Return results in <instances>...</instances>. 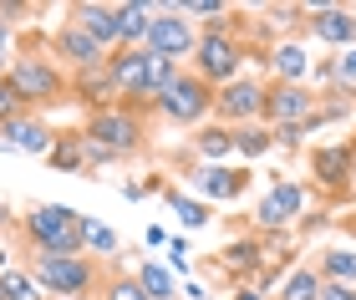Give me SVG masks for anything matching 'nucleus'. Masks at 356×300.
<instances>
[{
	"label": "nucleus",
	"instance_id": "9d476101",
	"mask_svg": "<svg viewBox=\"0 0 356 300\" xmlns=\"http://www.w3.org/2000/svg\"><path fill=\"white\" fill-rule=\"evenodd\" d=\"M316 112V92L311 87H296V82H270L265 92V128H305Z\"/></svg>",
	"mask_w": 356,
	"mask_h": 300
},
{
	"label": "nucleus",
	"instance_id": "20e7f679",
	"mask_svg": "<svg viewBox=\"0 0 356 300\" xmlns=\"http://www.w3.org/2000/svg\"><path fill=\"white\" fill-rule=\"evenodd\" d=\"M6 82L15 87V97L26 102V112L31 107H51V102L67 97V72H61L46 51H15L6 61Z\"/></svg>",
	"mask_w": 356,
	"mask_h": 300
},
{
	"label": "nucleus",
	"instance_id": "423d86ee",
	"mask_svg": "<svg viewBox=\"0 0 356 300\" xmlns=\"http://www.w3.org/2000/svg\"><path fill=\"white\" fill-rule=\"evenodd\" d=\"M82 138H92L97 148H102L112 163L118 158H133L143 153V143H148V128H143V112H133V107H102V112H87V128Z\"/></svg>",
	"mask_w": 356,
	"mask_h": 300
},
{
	"label": "nucleus",
	"instance_id": "f03ea898",
	"mask_svg": "<svg viewBox=\"0 0 356 300\" xmlns=\"http://www.w3.org/2000/svg\"><path fill=\"white\" fill-rule=\"evenodd\" d=\"M26 270L46 290V300H87L92 290H102V265L92 255H36L31 249Z\"/></svg>",
	"mask_w": 356,
	"mask_h": 300
},
{
	"label": "nucleus",
	"instance_id": "7ed1b4c3",
	"mask_svg": "<svg viewBox=\"0 0 356 300\" xmlns=\"http://www.w3.org/2000/svg\"><path fill=\"white\" fill-rule=\"evenodd\" d=\"M15 224L36 255H82V214L67 203H36Z\"/></svg>",
	"mask_w": 356,
	"mask_h": 300
},
{
	"label": "nucleus",
	"instance_id": "ddd939ff",
	"mask_svg": "<svg viewBox=\"0 0 356 300\" xmlns=\"http://www.w3.org/2000/svg\"><path fill=\"white\" fill-rule=\"evenodd\" d=\"M51 61H56V67L67 61V76H72V72H92V67H102L107 51H102V46H97L76 21H61V26L51 31Z\"/></svg>",
	"mask_w": 356,
	"mask_h": 300
},
{
	"label": "nucleus",
	"instance_id": "6ab92c4d",
	"mask_svg": "<svg viewBox=\"0 0 356 300\" xmlns=\"http://www.w3.org/2000/svg\"><path fill=\"white\" fill-rule=\"evenodd\" d=\"M72 21L87 31V36L102 46V51H118L122 46V31H118V6H102V0H87V6L72 10Z\"/></svg>",
	"mask_w": 356,
	"mask_h": 300
},
{
	"label": "nucleus",
	"instance_id": "b1692460",
	"mask_svg": "<svg viewBox=\"0 0 356 300\" xmlns=\"http://www.w3.org/2000/svg\"><path fill=\"white\" fill-rule=\"evenodd\" d=\"M193 153H199L204 163H229V153H234V133H229V128H219V122H214V128L204 122V128L193 133Z\"/></svg>",
	"mask_w": 356,
	"mask_h": 300
},
{
	"label": "nucleus",
	"instance_id": "1a4fd4ad",
	"mask_svg": "<svg viewBox=\"0 0 356 300\" xmlns=\"http://www.w3.org/2000/svg\"><path fill=\"white\" fill-rule=\"evenodd\" d=\"M148 51L158 56H168V61H184L193 56V46H199V26L188 21V15H178V10H153V21H148Z\"/></svg>",
	"mask_w": 356,
	"mask_h": 300
},
{
	"label": "nucleus",
	"instance_id": "0eeeda50",
	"mask_svg": "<svg viewBox=\"0 0 356 300\" xmlns=\"http://www.w3.org/2000/svg\"><path fill=\"white\" fill-rule=\"evenodd\" d=\"M153 112L163 122H178V128H193L199 133L209 117H214V87H204L193 72H178L173 82L153 97Z\"/></svg>",
	"mask_w": 356,
	"mask_h": 300
},
{
	"label": "nucleus",
	"instance_id": "9b49d317",
	"mask_svg": "<svg viewBox=\"0 0 356 300\" xmlns=\"http://www.w3.org/2000/svg\"><path fill=\"white\" fill-rule=\"evenodd\" d=\"M300 209H305V183L275 178V183L265 188V199L254 203V224L270 229V234H280L285 224H296V219H300Z\"/></svg>",
	"mask_w": 356,
	"mask_h": 300
},
{
	"label": "nucleus",
	"instance_id": "c9c22d12",
	"mask_svg": "<svg viewBox=\"0 0 356 300\" xmlns=\"http://www.w3.org/2000/svg\"><path fill=\"white\" fill-rule=\"evenodd\" d=\"M316 300H356V290H346V285H326V280H321V295Z\"/></svg>",
	"mask_w": 356,
	"mask_h": 300
},
{
	"label": "nucleus",
	"instance_id": "e433bc0d",
	"mask_svg": "<svg viewBox=\"0 0 356 300\" xmlns=\"http://www.w3.org/2000/svg\"><path fill=\"white\" fill-rule=\"evenodd\" d=\"M122 199H133V203H143V199H148V188H143V183H127V188H122Z\"/></svg>",
	"mask_w": 356,
	"mask_h": 300
},
{
	"label": "nucleus",
	"instance_id": "2f4dec72",
	"mask_svg": "<svg viewBox=\"0 0 356 300\" xmlns=\"http://www.w3.org/2000/svg\"><path fill=\"white\" fill-rule=\"evenodd\" d=\"M331 76H336V87H356V46L331 56Z\"/></svg>",
	"mask_w": 356,
	"mask_h": 300
},
{
	"label": "nucleus",
	"instance_id": "4c0bfd02",
	"mask_svg": "<svg viewBox=\"0 0 356 300\" xmlns=\"http://www.w3.org/2000/svg\"><path fill=\"white\" fill-rule=\"evenodd\" d=\"M229 300H270V295H260V290H250V285H239V290H234Z\"/></svg>",
	"mask_w": 356,
	"mask_h": 300
},
{
	"label": "nucleus",
	"instance_id": "4be33fe9",
	"mask_svg": "<svg viewBox=\"0 0 356 300\" xmlns=\"http://www.w3.org/2000/svg\"><path fill=\"white\" fill-rule=\"evenodd\" d=\"M153 10L148 0H127V6H118V31H122V46H143L148 41V21H153Z\"/></svg>",
	"mask_w": 356,
	"mask_h": 300
},
{
	"label": "nucleus",
	"instance_id": "4468645a",
	"mask_svg": "<svg viewBox=\"0 0 356 300\" xmlns=\"http://www.w3.org/2000/svg\"><path fill=\"white\" fill-rule=\"evenodd\" d=\"M188 183H193V199H204V203H229V199H239V194L250 188V173H245V168H229V163H204V168L188 173Z\"/></svg>",
	"mask_w": 356,
	"mask_h": 300
},
{
	"label": "nucleus",
	"instance_id": "ea45409f",
	"mask_svg": "<svg viewBox=\"0 0 356 300\" xmlns=\"http://www.w3.org/2000/svg\"><path fill=\"white\" fill-rule=\"evenodd\" d=\"M0 300H6V295H0Z\"/></svg>",
	"mask_w": 356,
	"mask_h": 300
},
{
	"label": "nucleus",
	"instance_id": "f704fd0d",
	"mask_svg": "<svg viewBox=\"0 0 356 300\" xmlns=\"http://www.w3.org/2000/svg\"><path fill=\"white\" fill-rule=\"evenodd\" d=\"M107 163H112V158H107L102 148H97L92 138H82V168H107Z\"/></svg>",
	"mask_w": 356,
	"mask_h": 300
},
{
	"label": "nucleus",
	"instance_id": "cd10ccee",
	"mask_svg": "<svg viewBox=\"0 0 356 300\" xmlns=\"http://www.w3.org/2000/svg\"><path fill=\"white\" fill-rule=\"evenodd\" d=\"M275 148V133L265 128V122H254V128H234V153L239 158H250V163H254V158H265Z\"/></svg>",
	"mask_w": 356,
	"mask_h": 300
},
{
	"label": "nucleus",
	"instance_id": "bb28decb",
	"mask_svg": "<svg viewBox=\"0 0 356 300\" xmlns=\"http://www.w3.org/2000/svg\"><path fill=\"white\" fill-rule=\"evenodd\" d=\"M316 295H321V275H316V265H296V270H285L280 295H275V300H316Z\"/></svg>",
	"mask_w": 356,
	"mask_h": 300
},
{
	"label": "nucleus",
	"instance_id": "aec40b11",
	"mask_svg": "<svg viewBox=\"0 0 356 300\" xmlns=\"http://www.w3.org/2000/svg\"><path fill=\"white\" fill-rule=\"evenodd\" d=\"M265 61H270V82H296V87H305V76H311V51H305L300 41H275L270 51H265Z\"/></svg>",
	"mask_w": 356,
	"mask_h": 300
},
{
	"label": "nucleus",
	"instance_id": "473e14b6",
	"mask_svg": "<svg viewBox=\"0 0 356 300\" xmlns=\"http://www.w3.org/2000/svg\"><path fill=\"white\" fill-rule=\"evenodd\" d=\"M21 112H26V102L15 97V87H10V82H0V128H6L10 117H21Z\"/></svg>",
	"mask_w": 356,
	"mask_h": 300
},
{
	"label": "nucleus",
	"instance_id": "2eb2a0df",
	"mask_svg": "<svg viewBox=\"0 0 356 300\" xmlns=\"http://www.w3.org/2000/svg\"><path fill=\"white\" fill-rule=\"evenodd\" d=\"M265 265H270V249H265L260 234H239V240H229V244L219 249V270L229 275V280H239V285H250Z\"/></svg>",
	"mask_w": 356,
	"mask_h": 300
},
{
	"label": "nucleus",
	"instance_id": "c756f323",
	"mask_svg": "<svg viewBox=\"0 0 356 300\" xmlns=\"http://www.w3.org/2000/svg\"><path fill=\"white\" fill-rule=\"evenodd\" d=\"M46 163L61 168V173H76L82 168V133H72V138H56L51 153H46Z\"/></svg>",
	"mask_w": 356,
	"mask_h": 300
},
{
	"label": "nucleus",
	"instance_id": "7c9ffc66",
	"mask_svg": "<svg viewBox=\"0 0 356 300\" xmlns=\"http://www.w3.org/2000/svg\"><path fill=\"white\" fill-rule=\"evenodd\" d=\"M97 300H148V295H143V285H138V280L133 275H107L102 280V290H97Z\"/></svg>",
	"mask_w": 356,
	"mask_h": 300
},
{
	"label": "nucleus",
	"instance_id": "f8f14e48",
	"mask_svg": "<svg viewBox=\"0 0 356 300\" xmlns=\"http://www.w3.org/2000/svg\"><path fill=\"white\" fill-rule=\"evenodd\" d=\"M305 31H311V41L346 51V46H356V10L326 6V0H311V6H305Z\"/></svg>",
	"mask_w": 356,
	"mask_h": 300
},
{
	"label": "nucleus",
	"instance_id": "6e6552de",
	"mask_svg": "<svg viewBox=\"0 0 356 300\" xmlns=\"http://www.w3.org/2000/svg\"><path fill=\"white\" fill-rule=\"evenodd\" d=\"M265 92L270 82L265 76H234L229 87L214 92V117L219 128H254V122H265Z\"/></svg>",
	"mask_w": 356,
	"mask_h": 300
},
{
	"label": "nucleus",
	"instance_id": "5701e85b",
	"mask_svg": "<svg viewBox=\"0 0 356 300\" xmlns=\"http://www.w3.org/2000/svg\"><path fill=\"white\" fill-rule=\"evenodd\" d=\"M118 229L112 224H102V219H92V214H82V255H92L97 265H102L107 255H118Z\"/></svg>",
	"mask_w": 356,
	"mask_h": 300
},
{
	"label": "nucleus",
	"instance_id": "393cba45",
	"mask_svg": "<svg viewBox=\"0 0 356 300\" xmlns=\"http://www.w3.org/2000/svg\"><path fill=\"white\" fill-rule=\"evenodd\" d=\"M0 295L6 300H46V290L31 280L26 265H0Z\"/></svg>",
	"mask_w": 356,
	"mask_h": 300
},
{
	"label": "nucleus",
	"instance_id": "dca6fc26",
	"mask_svg": "<svg viewBox=\"0 0 356 300\" xmlns=\"http://www.w3.org/2000/svg\"><path fill=\"white\" fill-rule=\"evenodd\" d=\"M56 143V133L46 128V122L36 112H21V117H10L6 128H0V148H10V153H31V158H46Z\"/></svg>",
	"mask_w": 356,
	"mask_h": 300
},
{
	"label": "nucleus",
	"instance_id": "f257e3e1",
	"mask_svg": "<svg viewBox=\"0 0 356 300\" xmlns=\"http://www.w3.org/2000/svg\"><path fill=\"white\" fill-rule=\"evenodd\" d=\"M178 72H184L178 61L148 51V46H118V51H107V76H112V87H118V102L133 107V112H143V107L153 112V97Z\"/></svg>",
	"mask_w": 356,
	"mask_h": 300
},
{
	"label": "nucleus",
	"instance_id": "72a5a7b5",
	"mask_svg": "<svg viewBox=\"0 0 356 300\" xmlns=\"http://www.w3.org/2000/svg\"><path fill=\"white\" fill-rule=\"evenodd\" d=\"M168 270H188V240H168Z\"/></svg>",
	"mask_w": 356,
	"mask_h": 300
},
{
	"label": "nucleus",
	"instance_id": "58836bf2",
	"mask_svg": "<svg viewBox=\"0 0 356 300\" xmlns=\"http://www.w3.org/2000/svg\"><path fill=\"white\" fill-rule=\"evenodd\" d=\"M0 224H6V209H0Z\"/></svg>",
	"mask_w": 356,
	"mask_h": 300
},
{
	"label": "nucleus",
	"instance_id": "c85d7f7f",
	"mask_svg": "<svg viewBox=\"0 0 356 300\" xmlns=\"http://www.w3.org/2000/svg\"><path fill=\"white\" fill-rule=\"evenodd\" d=\"M168 209L178 214V224H188V229H204L209 224V203L184 194V188H168Z\"/></svg>",
	"mask_w": 356,
	"mask_h": 300
},
{
	"label": "nucleus",
	"instance_id": "412c9836",
	"mask_svg": "<svg viewBox=\"0 0 356 300\" xmlns=\"http://www.w3.org/2000/svg\"><path fill=\"white\" fill-rule=\"evenodd\" d=\"M316 275L326 280V285H346V290H356V244H331L326 255H321Z\"/></svg>",
	"mask_w": 356,
	"mask_h": 300
},
{
	"label": "nucleus",
	"instance_id": "a211bd4d",
	"mask_svg": "<svg viewBox=\"0 0 356 300\" xmlns=\"http://www.w3.org/2000/svg\"><path fill=\"white\" fill-rule=\"evenodd\" d=\"M351 168H356V148H351V143H321V148L311 153V173H316L321 188L351 183Z\"/></svg>",
	"mask_w": 356,
	"mask_h": 300
},
{
	"label": "nucleus",
	"instance_id": "f3484780",
	"mask_svg": "<svg viewBox=\"0 0 356 300\" xmlns=\"http://www.w3.org/2000/svg\"><path fill=\"white\" fill-rule=\"evenodd\" d=\"M67 92L87 107V112L118 107V87H112V76H107V61H102V67H92V72H72L67 76Z\"/></svg>",
	"mask_w": 356,
	"mask_h": 300
},
{
	"label": "nucleus",
	"instance_id": "39448f33",
	"mask_svg": "<svg viewBox=\"0 0 356 300\" xmlns=\"http://www.w3.org/2000/svg\"><path fill=\"white\" fill-rule=\"evenodd\" d=\"M193 76H199L204 87H229L234 76H245V61H250V46L234 36V31H199V46H193Z\"/></svg>",
	"mask_w": 356,
	"mask_h": 300
},
{
	"label": "nucleus",
	"instance_id": "a878e982",
	"mask_svg": "<svg viewBox=\"0 0 356 300\" xmlns=\"http://www.w3.org/2000/svg\"><path fill=\"white\" fill-rule=\"evenodd\" d=\"M133 280L143 285V295H148V300H173V290H178V285H173V270H168V265H158V260L138 265Z\"/></svg>",
	"mask_w": 356,
	"mask_h": 300
}]
</instances>
